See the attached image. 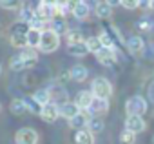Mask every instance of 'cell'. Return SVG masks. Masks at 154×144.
<instances>
[{
	"label": "cell",
	"instance_id": "obj_1",
	"mask_svg": "<svg viewBox=\"0 0 154 144\" xmlns=\"http://www.w3.org/2000/svg\"><path fill=\"white\" fill-rule=\"evenodd\" d=\"M60 47V35H56L53 29H45L42 31V42H40V51L42 53H53Z\"/></svg>",
	"mask_w": 154,
	"mask_h": 144
},
{
	"label": "cell",
	"instance_id": "obj_2",
	"mask_svg": "<svg viewBox=\"0 0 154 144\" xmlns=\"http://www.w3.org/2000/svg\"><path fill=\"white\" fill-rule=\"evenodd\" d=\"M91 93L98 99H105L109 100V97L112 95V84L105 79V77H96L91 84Z\"/></svg>",
	"mask_w": 154,
	"mask_h": 144
},
{
	"label": "cell",
	"instance_id": "obj_3",
	"mask_svg": "<svg viewBox=\"0 0 154 144\" xmlns=\"http://www.w3.org/2000/svg\"><path fill=\"white\" fill-rule=\"evenodd\" d=\"M125 111H127V117H129V115L143 117L145 111H147V100H145L141 95H132V97H129L127 102H125Z\"/></svg>",
	"mask_w": 154,
	"mask_h": 144
},
{
	"label": "cell",
	"instance_id": "obj_4",
	"mask_svg": "<svg viewBox=\"0 0 154 144\" xmlns=\"http://www.w3.org/2000/svg\"><path fill=\"white\" fill-rule=\"evenodd\" d=\"M35 11H36V15H38L42 20H45V22H51L53 18L58 17L54 2H47V0H42V2H38V6H36Z\"/></svg>",
	"mask_w": 154,
	"mask_h": 144
},
{
	"label": "cell",
	"instance_id": "obj_5",
	"mask_svg": "<svg viewBox=\"0 0 154 144\" xmlns=\"http://www.w3.org/2000/svg\"><path fill=\"white\" fill-rule=\"evenodd\" d=\"M15 142L17 144H36L38 142V133L33 128H20L15 133Z\"/></svg>",
	"mask_w": 154,
	"mask_h": 144
},
{
	"label": "cell",
	"instance_id": "obj_6",
	"mask_svg": "<svg viewBox=\"0 0 154 144\" xmlns=\"http://www.w3.org/2000/svg\"><path fill=\"white\" fill-rule=\"evenodd\" d=\"M47 91H49V97H51V102H53V104L62 106V104L67 102V91H65L63 86H60V84L54 82V84H51V86L47 88Z\"/></svg>",
	"mask_w": 154,
	"mask_h": 144
},
{
	"label": "cell",
	"instance_id": "obj_7",
	"mask_svg": "<svg viewBox=\"0 0 154 144\" xmlns=\"http://www.w3.org/2000/svg\"><path fill=\"white\" fill-rule=\"evenodd\" d=\"M147 128V122L143 120V117H138V115H129L127 120H125V129L127 131H132V133H141L145 131Z\"/></svg>",
	"mask_w": 154,
	"mask_h": 144
},
{
	"label": "cell",
	"instance_id": "obj_8",
	"mask_svg": "<svg viewBox=\"0 0 154 144\" xmlns=\"http://www.w3.org/2000/svg\"><path fill=\"white\" fill-rule=\"evenodd\" d=\"M94 57L98 58V62H100L102 66H114V64L118 62V53H116V49H105V47H102Z\"/></svg>",
	"mask_w": 154,
	"mask_h": 144
},
{
	"label": "cell",
	"instance_id": "obj_9",
	"mask_svg": "<svg viewBox=\"0 0 154 144\" xmlns=\"http://www.w3.org/2000/svg\"><path fill=\"white\" fill-rule=\"evenodd\" d=\"M71 13H72V17L76 18V20H85L87 17H89V13H91V8H89V4L87 2H71Z\"/></svg>",
	"mask_w": 154,
	"mask_h": 144
},
{
	"label": "cell",
	"instance_id": "obj_10",
	"mask_svg": "<svg viewBox=\"0 0 154 144\" xmlns=\"http://www.w3.org/2000/svg\"><path fill=\"white\" fill-rule=\"evenodd\" d=\"M107 110H109V100L94 97L93 102H91V106H89V110H87V113L93 115V119H94V117H98V115H103Z\"/></svg>",
	"mask_w": 154,
	"mask_h": 144
},
{
	"label": "cell",
	"instance_id": "obj_11",
	"mask_svg": "<svg viewBox=\"0 0 154 144\" xmlns=\"http://www.w3.org/2000/svg\"><path fill=\"white\" fill-rule=\"evenodd\" d=\"M89 120H91L89 113H87V111H80L76 117H72V119L69 120V126H71L74 131H82V129H87Z\"/></svg>",
	"mask_w": 154,
	"mask_h": 144
},
{
	"label": "cell",
	"instance_id": "obj_12",
	"mask_svg": "<svg viewBox=\"0 0 154 144\" xmlns=\"http://www.w3.org/2000/svg\"><path fill=\"white\" fill-rule=\"evenodd\" d=\"M93 99H94V95H93L91 91L82 90V91L76 93V97H74V104L78 106L82 111H87V110H89V106H91V102H93Z\"/></svg>",
	"mask_w": 154,
	"mask_h": 144
},
{
	"label": "cell",
	"instance_id": "obj_13",
	"mask_svg": "<svg viewBox=\"0 0 154 144\" xmlns=\"http://www.w3.org/2000/svg\"><path fill=\"white\" fill-rule=\"evenodd\" d=\"M40 117H42L44 122H54V120L60 117V108H58L56 104L49 102V104L42 106V113H40Z\"/></svg>",
	"mask_w": 154,
	"mask_h": 144
},
{
	"label": "cell",
	"instance_id": "obj_14",
	"mask_svg": "<svg viewBox=\"0 0 154 144\" xmlns=\"http://www.w3.org/2000/svg\"><path fill=\"white\" fill-rule=\"evenodd\" d=\"M87 75H89V69L85 66H82V64H76V66H72L69 69V77L74 82H84L87 79Z\"/></svg>",
	"mask_w": 154,
	"mask_h": 144
},
{
	"label": "cell",
	"instance_id": "obj_15",
	"mask_svg": "<svg viewBox=\"0 0 154 144\" xmlns=\"http://www.w3.org/2000/svg\"><path fill=\"white\" fill-rule=\"evenodd\" d=\"M60 108V117H63V119H72V117H76V115H78L82 110L78 108V106H76L74 102H65V104H62V106H58Z\"/></svg>",
	"mask_w": 154,
	"mask_h": 144
},
{
	"label": "cell",
	"instance_id": "obj_16",
	"mask_svg": "<svg viewBox=\"0 0 154 144\" xmlns=\"http://www.w3.org/2000/svg\"><path fill=\"white\" fill-rule=\"evenodd\" d=\"M20 57L26 62V67H33L38 62V53H36V49H31V47H24L20 51Z\"/></svg>",
	"mask_w": 154,
	"mask_h": 144
},
{
	"label": "cell",
	"instance_id": "obj_17",
	"mask_svg": "<svg viewBox=\"0 0 154 144\" xmlns=\"http://www.w3.org/2000/svg\"><path fill=\"white\" fill-rule=\"evenodd\" d=\"M94 15H96L98 18H102V20L111 18V15H112L111 4H109V2H98V4L94 6Z\"/></svg>",
	"mask_w": 154,
	"mask_h": 144
},
{
	"label": "cell",
	"instance_id": "obj_18",
	"mask_svg": "<svg viewBox=\"0 0 154 144\" xmlns=\"http://www.w3.org/2000/svg\"><path fill=\"white\" fill-rule=\"evenodd\" d=\"M67 53L71 57H85V55H89V49H87L85 42H78V44H69Z\"/></svg>",
	"mask_w": 154,
	"mask_h": 144
},
{
	"label": "cell",
	"instance_id": "obj_19",
	"mask_svg": "<svg viewBox=\"0 0 154 144\" xmlns=\"http://www.w3.org/2000/svg\"><path fill=\"white\" fill-rule=\"evenodd\" d=\"M127 47H129L131 53H136L138 55V53H141L145 49V42H143V38L140 35H134V37H131L127 40Z\"/></svg>",
	"mask_w": 154,
	"mask_h": 144
},
{
	"label": "cell",
	"instance_id": "obj_20",
	"mask_svg": "<svg viewBox=\"0 0 154 144\" xmlns=\"http://www.w3.org/2000/svg\"><path fill=\"white\" fill-rule=\"evenodd\" d=\"M49 29H53L56 35H67V31H69V28H67V22H65V18H62V17H56V18H53L51 20V28Z\"/></svg>",
	"mask_w": 154,
	"mask_h": 144
},
{
	"label": "cell",
	"instance_id": "obj_21",
	"mask_svg": "<svg viewBox=\"0 0 154 144\" xmlns=\"http://www.w3.org/2000/svg\"><path fill=\"white\" fill-rule=\"evenodd\" d=\"M74 144H94V135L89 129H82L74 133Z\"/></svg>",
	"mask_w": 154,
	"mask_h": 144
},
{
	"label": "cell",
	"instance_id": "obj_22",
	"mask_svg": "<svg viewBox=\"0 0 154 144\" xmlns=\"http://www.w3.org/2000/svg\"><path fill=\"white\" fill-rule=\"evenodd\" d=\"M9 110L13 115L17 117H22L24 113H27V106H26V100L24 99H13L11 104H9Z\"/></svg>",
	"mask_w": 154,
	"mask_h": 144
},
{
	"label": "cell",
	"instance_id": "obj_23",
	"mask_svg": "<svg viewBox=\"0 0 154 144\" xmlns=\"http://www.w3.org/2000/svg\"><path fill=\"white\" fill-rule=\"evenodd\" d=\"M26 37H27V47H31V49H38V47H40V42H42V31L29 29Z\"/></svg>",
	"mask_w": 154,
	"mask_h": 144
},
{
	"label": "cell",
	"instance_id": "obj_24",
	"mask_svg": "<svg viewBox=\"0 0 154 144\" xmlns=\"http://www.w3.org/2000/svg\"><path fill=\"white\" fill-rule=\"evenodd\" d=\"M27 35V33H26ZM24 33H17V35H9V44L17 49H24L27 47V37Z\"/></svg>",
	"mask_w": 154,
	"mask_h": 144
},
{
	"label": "cell",
	"instance_id": "obj_25",
	"mask_svg": "<svg viewBox=\"0 0 154 144\" xmlns=\"http://www.w3.org/2000/svg\"><path fill=\"white\" fill-rule=\"evenodd\" d=\"M40 106H45V104H49L51 102V97H49V91H47V88H40V90H36L33 95H31Z\"/></svg>",
	"mask_w": 154,
	"mask_h": 144
},
{
	"label": "cell",
	"instance_id": "obj_26",
	"mask_svg": "<svg viewBox=\"0 0 154 144\" xmlns=\"http://www.w3.org/2000/svg\"><path fill=\"white\" fill-rule=\"evenodd\" d=\"M65 40H67V46H69V44L85 42V40H84V35H82V31H78V29H69V31H67V35H65Z\"/></svg>",
	"mask_w": 154,
	"mask_h": 144
},
{
	"label": "cell",
	"instance_id": "obj_27",
	"mask_svg": "<svg viewBox=\"0 0 154 144\" xmlns=\"http://www.w3.org/2000/svg\"><path fill=\"white\" fill-rule=\"evenodd\" d=\"M9 67H11L13 71H24V69H27V67H26V62H24L22 57H20V53H17V55L11 57V60H9Z\"/></svg>",
	"mask_w": 154,
	"mask_h": 144
},
{
	"label": "cell",
	"instance_id": "obj_28",
	"mask_svg": "<svg viewBox=\"0 0 154 144\" xmlns=\"http://www.w3.org/2000/svg\"><path fill=\"white\" fill-rule=\"evenodd\" d=\"M103 128H105V124H103V120H100V119H91V120H89V124H87V129H89L93 135L102 133V131H103Z\"/></svg>",
	"mask_w": 154,
	"mask_h": 144
},
{
	"label": "cell",
	"instance_id": "obj_29",
	"mask_svg": "<svg viewBox=\"0 0 154 144\" xmlns=\"http://www.w3.org/2000/svg\"><path fill=\"white\" fill-rule=\"evenodd\" d=\"M45 20H42L38 15H36V11H35V17L31 18V22L27 24L29 26V29H35V31H45Z\"/></svg>",
	"mask_w": 154,
	"mask_h": 144
},
{
	"label": "cell",
	"instance_id": "obj_30",
	"mask_svg": "<svg viewBox=\"0 0 154 144\" xmlns=\"http://www.w3.org/2000/svg\"><path fill=\"white\" fill-rule=\"evenodd\" d=\"M85 44H87V49H89V53H98L100 49H102V42H100V38L98 37H89L87 40H85Z\"/></svg>",
	"mask_w": 154,
	"mask_h": 144
},
{
	"label": "cell",
	"instance_id": "obj_31",
	"mask_svg": "<svg viewBox=\"0 0 154 144\" xmlns=\"http://www.w3.org/2000/svg\"><path fill=\"white\" fill-rule=\"evenodd\" d=\"M33 17H35V9H33V8H29V6H24V8H20V22H24V24H29Z\"/></svg>",
	"mask_w": 154,
	"mask_h": 144
},
{
	"label": "cell",
	"instance_id": "obj_32",
	"mask_svg": "<svg viewBox=\"0 0 154 144\" xmlns=\"http://www.w3.org/2000/svg\"><path fill=\"white\" fill-rule=\"evenodd\" d=\"M98 38H100V42H102V47H105V49H116V46H114L112 38L109 37V33H107L105 29L98 35Z\"/></svg>",
	"mask_w": 154,
	"mask_h": 144
},
{
	"label": "cell",
	"instance_id": "obj_33",
	"mask_svg": "<svg viewBox=\"0 0 154 144\" xmlns=\"http://www.w3.org/2000/svg\"><path fill=\"white\" fill-rule=\"evenodd\" d=\"M24 100H26L27 111H31V113H35V115H40V113H42V106H40V104H38L33 97H26Z\"/></svg>",
	"mask_w": 154,
	"mask_h": 144
},
{
	"label": "cell",
	"instance_id": "obj_34",
	"mask_svg": "<svg viewBox=\"0 0 154 144\" xmlns=\"http://www.w3.org/2000/svg\"><path fill=\"white\" fill-rule=\"evenodd\" d=\"M54 6H56L58 17H62V18H65L71 13V2H54Z\"/></svg>",
	"mask_w": 154,
	"mask_h": 144
},
{
	"label": "cell",
	"instance_id": "obj_35",
	"mask_svg": "<svg viewBox=\"0 0 154 144\" xmlns=\"http://www.w3.org/2000/svg\"><path fill=\"white\" fill-rule=\"evenodd\" d=\"M27 31H29V26L24 24V22H20V20L15 22V24L9 28V35H17V33H24V35H26Z\"/></svg>",
	"mask_w": 154,
	"mask_h": 144
},
{
	"label": "cell",
	"instance_id": "obj_36",
	"mask_svg": "<svg viewBox=\"0 0 154 144\" xmlns=\"http://www.w3.org/2000/svg\"><path fill=\"white\" fill-rule=\"evenodd\" d=\"M0 8L2 9H18V8H24L22 2H18V0H0Z\"/></svg>",
	"mask_w": 154,
	"mask_h": 144
},
{
	"label": "cell",
	"instance_id": "obj_37",
	"mask_svg": "<svg viewBox=\"0 0 154 144\" xmlns=\"http://www.w3.org/2000/svg\"><path fill=\"white\" fill-rule=\"evenodd\" d=\"M120 140H122V144H134L136 142V133L123 129L122 135H120Z\"/></svg>",
	"mask_w": 154,
	"mask_h": 144
},
{
	"label": "cell",
	"instance_id": "obj_38",
	"mask_svg": "<svg viewBox=\"0 0 154 144\" xmlns=\"http://www.w3.org/2000/svg\"><path fill=\"white\" fill-rule=\"evenodd\" d=\"M136 28H138V29H141V31H150V29L154 28V22H152V20H149V18H141V20H138V22H136Z\"/></svg>",
	"mask_w": 154,
	"mask_h": 144
},
{
	"label": "cell",
	"instance_id": "obj_39",
	"mask_svg": "<svg viewBox=\"0 0 154 144\" xmlns=\"http://www.w3.org/2000/svg\"><path fill=\"white\" fill-rule=\"evenodd\" d=\"M122 6H123L125 9H136V8H140L138 0H123V2H122Z\"/></svg>",
	"mask_w": 154,
	"mask_h": 144
},
{
	"label": "cell",
	"instance_id": "obj_40",
	"mask_svg": "<svg viewBox=\"0 0 154 144\" xmlns=\"http://www.w3.org/2000/svg\"><path fill=\"white\" fill-rule=\"evenodd\" d=\"M138 4H140L141 9H149L150 8V2H145V0H138Z\"/></svg>",
	"mask_w": 154,
	"mask_h": 144
},
{
	"label": "cell",
	"instance_id": "obj_41",
	"mask_svg": "<svg viewBox=\"0 0 154 144\" xmlns=\"http://www.w3.org/2000/svg\"><path fill=\"white\" fill-rule=\"evenodd\" d=\"M60 79H65V80L71 79V77H69V71H63V73H60Z\"/></svg>",
	"mask_w": 154,
	"mask_h": 144
},
{
	"label": "cell",
	"instance_id": "obj_42",
	"mask_svg": "<svg viewBox=\"0 0 154 144\" xmlns=\"http://www.w3.org/2000/svg\"><path fill=\"white\" fill-rule=\"evenodd\" d=\"M150 9H154V2H150Z\"/></svg>",
	"mask_w": 154,
	"mask_h": 144
},
{
	"label": "cell",
	"instance_id": "obj_43",
	"mask_svg": "<svg viewBox=\"0 0 154 144\" xmlns=\"http://www.w3.org/2000/svg\"><path fill=\"white\" fill-rule=\"evenodd\" d=\"M0 75H2V64H0Z\"/></svg>",
	"mask_w": 154,
	"mask_h": 144
},
{
	"label": "cell",
	"instance_id": "obj_44",
	"mask_svg": "<svg viewBox=\"0 0 154 144\" xmlns=\"http://www.w3.org/2000/svg\"><path fill=\"white\" fill-rule=\"evenodd\" d=\"M0 110H2V104H0Z\"/></svg>",
	"mask_w": 154,
	"mask_h": 144
},
{
	"label": "cell",
	"instance_id": "obj_45",
	"mask_svg": "<svg viewBox=\"0 0 154 144\" xmlns=\"http://www.w3.org/2000/svg\"><path fill=\"white\" fill-rule=\"evenodd\" d=\"M152 140H154V139H152Z\"/></svg>",
	"mask_w": 154,
	"mask_h": 144
}]
</instances>
